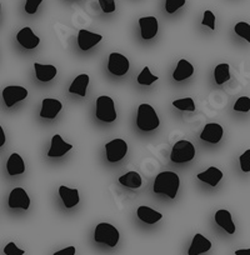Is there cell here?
<instances>
[{
	"label": "cell",
	"instance_id": "6da1fadb",
	"mask_svg": "<svg viewBox=\"0 0 250 255\" xmlns=\"http://www.w3.org/2000/svg\"><path fill=\"white\" fill-rule=\"evenodd\" d=\"M179 186H180V179L178 174L173 171H163L155 178L153 189L155 194H165L170 199H175Z\"/></svg>",
	"mask_w": 250,
	"mask_h": 255
},
{
	"label": "cell",
	"instance_id": "7a4b0ae2",
	"mask_svg": "<svg viewBox=\"0 0 250 255\" xmlns=\"http://www.w3.org/2000/svg\"><path fill=\"white\" fill-rule=\"evenodd\" d=\"M160 120L155 109L149 104H140L136 114V125L140 130L151 131L159 127Z\"/></svg>",
	"mask_w": 250,
	"mask_h": 255
},
{
	"label": "cell",
	"instance_id": "3957f363",
	"mask_svg": "<svg viewBox=\"0 0 250 255\" xmlns=\"http://www.w3.org/2000/svg\"><path fill=\"white\" fill-rule=\"evenodd\" d=\"M120 234L114 225L109 223H100L97 225L94 233V240L97 243L107 244L108 247L114 248L119 242Z\"/></svg>",
	"mask_w": 250,
	"mask_h": 255
},
{
	"label": "cell",
	"instance_id": "277c9868",
	"mask_svg": "<svg viewBox=\"0 0 250 255\" xmlns=\"http://www.w3.org/2000/svg\"><path fill=\"white\" fill-rule=\"evenodd\" d=\"M95 115L99 120L105 123H113L117 119V110L113 99L107 95H102L95 103Z\"/></svg>",
	"mask_w": 250,
	"mask_h": 255
},
{
	"label": "cell",
	"instance_id": "5b68a950",
	"mask_svg": "<svg viewBox=\"0 0 250 255\" xmlns=\"http://www.w3.org/2000/svg\"><path fill=\"white\" fill-rule=\"evenodd\" d=\"M195 156V148L190 141L179 140L174 144L173 150H171V161L176 164L188 163L193 160Z\"/></svg>",
	"mask_w": 250,
	"mask_h": 255
},
{
	"label": "cell",
	"instance_id": "8992f818",
	"mask_svg": "<svg viewBox=\"0 0 250 255\" xmlns=\"http://www.w3.org/2000/svg\"><path fill=\"white\" fill-rule=\"evenodd\" d=\"M105 153H107V159L110 163H117L126 155L128 144L123 139H114L105 144Z\"/></svg>",
	"mask_w": 250,
	"mask_h": 255
},
{
	"label": "cell",
	"instance_id": "52a82bcc",
	"mask_svg": "<svg viewBox=\"0 0 250 255\" xmlns=\"http://www.w3.org/2000/svg\"><path fill=\"white\" fill-rule=\"evenodd\" d=\"M129 68H130V63H129L128 58H125V56L120 53L110 54L109 61H108V70H109L113 75L123 77V75H125L128 73Z\"/></svg>",
	"mask_w": 250,
	"mask_h": 255
},
{
	"label": "cell",
	"instance_id": "ba28073f",
	"mask_svg": "<svg viewBox=\"0 0 250 255\" xmlns=\"http://www.w3.org/2000/svg\"><path fill=\"white\" fill-rule=\"evenodd\" d=\"M26 97H28V90H26V88L19 87V85H10V87H6L3 90V99L8 108H11L16 103L25 99Z\"/></svg>",
	"mask_w": 250,
	"mask_h": 255
},
{
	"label": "cell",
	"instance_id": "9c48e42d",
	"mask_svg": "<svg viewBox=\"0 0 250 255\" xmlns=\"http://www.w3.org/2000/svg\"><path fill=\"white\" fill-rule=\"evenodd\" d=\"M9 207L15 209V208H20V209L28 210L30 207V198H29L28 193L25 189L23 188H15L10 191L8 199Z\"/></svg>",
	"mask_w": 250,
	"mask_h": 255
},
{
	"label": "cell",
	"instance_id": "30bf717a",
	"mask_svg": "<svg viewBox=\"0 0 250 255\" xmlns=\"http://www.w3.org/2000/svg\"><path fill=\"white\" fill-rule=\"evenodd\" d=\"M223 134H224V130H223L222 125L217 124V123H210L204 127L202 134H200V139L208 141V143L217 144L222 140Z\"/></svg>",
	"mask_w": 250,
	"mask_h": 255
},
{
	"label": "cell",
	"instance_id": "8fae6325",
	"mask_svg": "<svg viewBox=\"0 0 250 255\" xmlns=\"http://www.w3.org/2000/svg\"><path fill=\"white\" fill-rule=\"evenodd\" d=\"M72 144L65 143L59 134H55V135L51 138V145L48 151V156L49 158H60V156H64L65 154H67L68 151L72 150Z\"/></svg>",
	"mask_w": 250,
	"mask_h": 255
},
{
	"label": "cell",
	"instance_id": "7c38bea8",
	"mask_svg": "<svg viewBox=\"0 0 250 255\" xmlns=\"http://www.w3.org/2000/svg\"><path fill=\"white\" fill-rule=\"evenodd\" d=\"M103 36L100 34L92 33V31H88L85 29H82L79 30V34H78V45L82 50L87 51L89 49L94 48L97 44H99L102 41Z\"/></svg>",
	"mask_w": 250,
	"mask_h": 255
},
{
	"label": "cell",
	"instance_id": "4fadbf2b",
	"mask_svg": "<svg viewBox=\"0 0 250 255\" xmlns=\"http://www.w3.org/2000/svg\"><path fill=\"white\" fill-rule=\"evenodd\" d=\"M63 104L59 100L53 99V98H45L41 102L40 117L45 119H55L56 115L60 113Z\"/></svg>",
	"mask_w": 250,
	"mask_h": 255
},
{
	"label": "cell",
	"instance_id": "5bb4252c",
	"mask_svg": "<svg viewBox=\"0 0 250 255\" xmlns=\"http://www.w3.org/2000/svg\"><path fill=\"white\" fill-rule=\"evenodd\" d=\"M139 25H140L141 30V38L144 40H149V39L154 38L158 33V19L155 16H145V18L139 19Z\"/></svg>",
	"mask_w": 250,
	"mask_h": 255
},
{
	"label": "cell",
	"instance_id": "9a60e30c",
	"mask_svg": "<svg viewBox=\"0 0 250 255\" xmlns=\"http://www.w3.org/2000/svg\"><path fill=\"white\" fill-rule=\"evenodd\" d=\"M16 40L25 49H35L40 43V39L33 33V30L29 26H25L16 34Z\"/></svg>",
	"mask_w": 250,
	"mask_h": 255
},
{
	"label": "cell",
	"instance_id": "2e32d148",
	"mask_svg": "<svg viewBox=\"0 0 250 255\" xmlns=\"http://www.w3.org/2000/svg\"><path fill=\"white\" fill-rule=\"evenodd\" d=\"M212 248V242L202 234H195L193 238L192 245L188 250V255H200L203 253L209 252Z\"/></svg>",
	"mask_w": 250,
	"mask_h": 255
},
{
	"label": "cell",
	"instance_id": "e0dca14e",
	"mask_svg": "<svg viewBox=\"0 0 250 255\" xmlns=\"http://www.w3.org/2000/svg\"><path fill=\"white\" fill-rule=\"evenodd\" d=\"M59 195H60L61 200H63V203H64L65 208H68V209L74 208L80 200L78 189L68 188V186L65 185H61L60 188H59Z\"/></svg>",
	"mask_w": 250,
	"mask_h": 255
},
{
	"label": "cell",
	"instance_id": "ac0fdd59",
	"mask_svg": "<svg viewBox=\"0 0 250 255\" xmlns=\"http://www.w3.org/2000/svg\"><path fill=\"white\" fill-rule=\"evenodd\" d=\"M197 178L200 181H203V183H207L210 186H213V188H215L223 179V171L220 169L215 168V166H210L205 171L198 174Z\"/></svg>",
	"mask_w": 250,
	"mask_h": 255
},
{
	"label": "cell",
	"instance_id": "d6986e66",
	"mask_svg": "<svg viewBox=\"0 0 250 255\" xmlns=\"http://www.w3.org/2000/svg\"><path fill=\"white\" fill-rule=\"evenodd\" d=\"M215 223L219 225L220 228L225 230L228 234H234L235 233V224L233 222V218L230 212L224 209H220L215 213Z\"/></svg>",
	"mask_w": 250,
	"mask_h": 255
},
{
	"label": "cell",
	"instance_id": "ffe728a7",
	"mask_svg": "<svg viewBox=\"0 0 250 255\" xmlns=\"http://www.w3.org/2000/svg\"><path fill=\"white\" fill-rule=\"evenodd\" d=\"M193 74H194V68L192 64L185 59H180L175 68V72L173 73V78L176 82H181V80L190 78Z\"/></svg>",
	"mask_w": 250,
	"mask_h": 255
},
{
	"label": "cell",
	"instance_id": "44dd1931",
	"mask_svg": "<svg viewBox=\"0 0 250 255\" xmlns=\"http://www.w3.org/2000/svg\"><path fill=\"white\" fill-rule=\"evenodd\" d=\"M6 170L9 175H20L25 171V163L19 154L13 153L6 161Z\"/></svg>",
	"mask_w": 250,
	"mask_h": 255
},
{
	"label": "cell",
	"instance_id": "7402d4cb",
	"mask_svg": "<svg viewBox=\"0 0 250 255\" xmlns=\"http://www.w3.org/2000/svg\"><path fill=\"white\" fill-rule=\"evenodd\" d=\"M89 80L90 78L88 74L78 75L69 88L70 94H77L79 97L85 98V95H87V88L89 85Z\"/></svg>",
	"mask_w": 250,
	"mask_h": 255
},
{
	"label": "cell",
	"instance_id": "603a6c76",
	"mask_svg": "<svg viewBox=\"0 0 250 255\" xmlns=\"http://www.w3.org/2000/svg\"><path fill=\"white\" fill-rule=\"evenodd\" d=\"M34 69H35V75L39 82H50L54 79L58 73L56 68L54 65H43V64L35 63L34 64Z\"/></svg>",
	"mask_w": 250,
	"mask_h": 255
},
{
	"label": "cell",
	"instance_id": "cb8c5ba5",
	"mask_svg": "<svg viewBox=\"0 0 250 255\" xmlns=\"http://www.w3.org/2000/svg\"><path fill=\"white\" fill-rule=\"evenodd\" d=\"M136 214H138L139 219H140L141 222L146 223V224H155V223H158L159 220L163 218V214H161V213L156 212V210L151 209V208L149 207H145V205L139 207Z\"/></svg>",
	"mask_w": 250,
	"mask_h": 255
},
{
	"label": "cell",
	"instance_id": "d4e9b609",
	"mask_svg": "<svg viewBox=\"0 0 250 255\" xmlns=\"http://www.w3.org/2000/svg\"><path fill=\"white\" fill-rule=\"evenodd\" d=\"M119 183L124 185L125 188L129 189H138L140 188L143 181H141L140 174L136 171H129V173L124 174L119 178Z\"/></svg>",
	"mask_w": 250,
	"mask_h": 255
},
{
	"label": "cell",
	"instance_id": "484cf974",
	"mask_svg": "<svg viewBox=\"0 0 250 255\" xmlns=\"http://www.w3.org/2000/svg\"><path fill=\"white\" fill-rule=\"evenodd\" d=\"M214 79L218 85L224 84L230 79V67L229 64H219L214 69Z\"/></svg>",
	"mask_w": 250,
	"mask_h": 255
},
{
	"label": "cell",
	"instance_id": "4316f807",
	"mask_svg": "<svg viewBox=\"0 0 250 255\" xmlns=\"http://www.w3.org/2000/svg\"><path fill=\"white\" fill-rule=\"evenodd\" d=\"M136 80H138V84L145 85V87H149V85H151V84H153V83L158 82L159 78L155 77V75L151 74L150 69H149L148 67H145L143 70H141L140 74L138 75V79H136Z\"/></svg>",
	"mask_w": 250,
	"mask_h": 255
},
{
	"label": "cell",
	"instance_id": "83f0119b",
	"mask_svg": "<svg viewBox=\"0 0 250 255\" xmlns=\"http://www.w3.org/2000/svg\"><path fill=\"white\" fill-rule=\"evenodd\" d=\"M173 105L179 110H186V112H194L195 103L192 98H183V99L174 100Z\"/></svg>",
	"mask_w": 250,
	"mask_h": 255
},
{
	"label": "cell",
	"instance_id": "f1b7e54d",
	"mask_svg": "<svg viewBox=\"0 0 250 255\" xmlns=\"http://www.w3.org/2000/svg\"><path fill=\"white\" fill-rule=\"evenodd\" d=\"M234 31L240 36V38H244L245 40L250 43V25L245 21H240L235 25Z\"/></svg>",
	"mask_w": 250,
	"mask_h": 255
},
{
	"label": "cell",
	"instance_id": "f546056e",
	"mask_svg": "<svg viewBox=\"0 0 250 255\" xmlns=\"http://www.w3.org/2000/svg\"><path fill=\"white\" fill-rule=\"evenodd\" d=\"M233 109L235 112H243L248 113L250 110V98L249 97H240L239 99L235 102L234 108Z\"/></svg>",
	"mask_w": 250,
	"mask_h": 255
},
{
	"label": "cell",
	"instance_id": "4dcf8cb0",
	"mask_svg": "<svg viewBox=\"0 0 250 255\" xmlns=\"http://www.w3.org/2000/svg\"><path fill=\"white\" fill-rule=\"evenodd\" d=\"M184 5H185V0H165V10L169 14L175 13Z\"/></svg>",
	"mask_w": 250,
	"mask_h": 255
},
{
	"label": "cell",
	"instance_id": "1f68e13d",
	"mask_svg": "<svg viewBox=\"0 0 250 255\" xmlns=\"http://www.w3.org/2000/svg\"><path fill=\"white\" fill-rule=\"evenodd\" d=\"M240 166L244 173H249L250 171V149H247L245 153H243L239 158Z\"/></svg>",
	"mask_w": 250,
	"mask_h": 255
},
{
	"label": "cell",
	"instance_id": "d6a6232c",
	"mask_svg": "<svg viewBox=\"0 0 250 255\" xmlns=\"http://www.w3.org/2000/svg\"><path fill=\"white\" fill-rule=\"evenodd\" d=\"M4 254L5 255H24L25 254V250L19 249L15 245V243L10 242L8 245H5L4 248Z\"/></svg>",
	"mask_w": 250,
	"mask_h": 255
},
{
	"label": "cell",
	"instance_id": "836d02e7",
	"mask_svg": "<svg viewBox=\"0 0 250 255\" xmlns=\"http://www.w3.org/2000/svg\"><path fill=\"white\" fill-rule=\"evenodd\" d=\"M202 24L205 26H209L212 30H215V15L213 14V11H210V10L205 11Z\"/></svg>",
	"mask_w": 250,
	"mask_h": 255
},
{
	"label": "cell",
	"instance_id": "e575fe53",
	"mask_svg": "<svg viewBox=\"0 0 250 255\" xmlns=\"http://www.w3.org/2000/svg\"><path fill=\"white\" fill-rule=\"evenodd\" d=\"M43 0H26L25 1V11L28 14H35L38 10L39 5Z\"/></svg>",
	"mask_w": 250,
	"mask_h": 255
},
{
	"label": "cell",
	"instance_id": "d590c367",
	"mask_svg": "<svg viewBox=\"0 0 250 255\" xmlns=\"http://www.w3.org/2000/svg\"><path fill=\"white\" fill-rule=\"evenodd\" d=\"M99 5L104 13H113L115 10V0H99Z\"/></svg>",
	"mask_w": 250,
	"mask_h": 255
},
{
	"label": "cell",
	"instance_id": "8d00e7d4",
	"mask_svg": "<svg viewBox=\"0 0 250 255\" xmlns=\"http://www.w3.org/2000/svg\"><path fill=\"white\" fill-rule=\"evenodd\" d=\"M54 255H75V248L74 247H68L65 249H61L59 252L54 253Z\"/></svg>",
	"mask_w": 250,
	"mask_h": 255
},
{
	"label": "cell",
	"instance_id": "74e56055",
	"mask_svg": "<svg viewBox=\"0 0 250 255\" xmlns=\"http://www.w3.org/2000/svg\"><path fill=\"white\" fill-rule=\"evenodd\" d=\"M5 140H6L5 133H4L1 125H0V148H1V146H3L4 144H5Z\"/></svg>",
	"mask_w": 250,
	"mask_h": 255
},
{
	"label": "cell",
	"instance_id": "f35d334b",
	"mask_svg": "<svg viewBox=\"0 0 250 255\" xmlns=\"http://www.w3.org/2000/svg\"><path fill=\"white\" fill-rule=\"evenodd\" d=\"M235 255H250V248L237 250V252H235Z\"/></svg>",
	"mask_w": 250,
	"mask_h": 255
},
{
	"label": "cell",
	"instance_id": "ab89813d",
	"mask_svg": "<svg viewBox=\"0 0 250 255\" xmlns=\"http://www.w3.org/2000/svg\"><path fill=\"white\" fill-rule=\"evenodd\" d=\"M0 11H1V4H0Z\"/></svg>",
	"mask_w": 250,
	"mask_h": 255
}]
</instances>
